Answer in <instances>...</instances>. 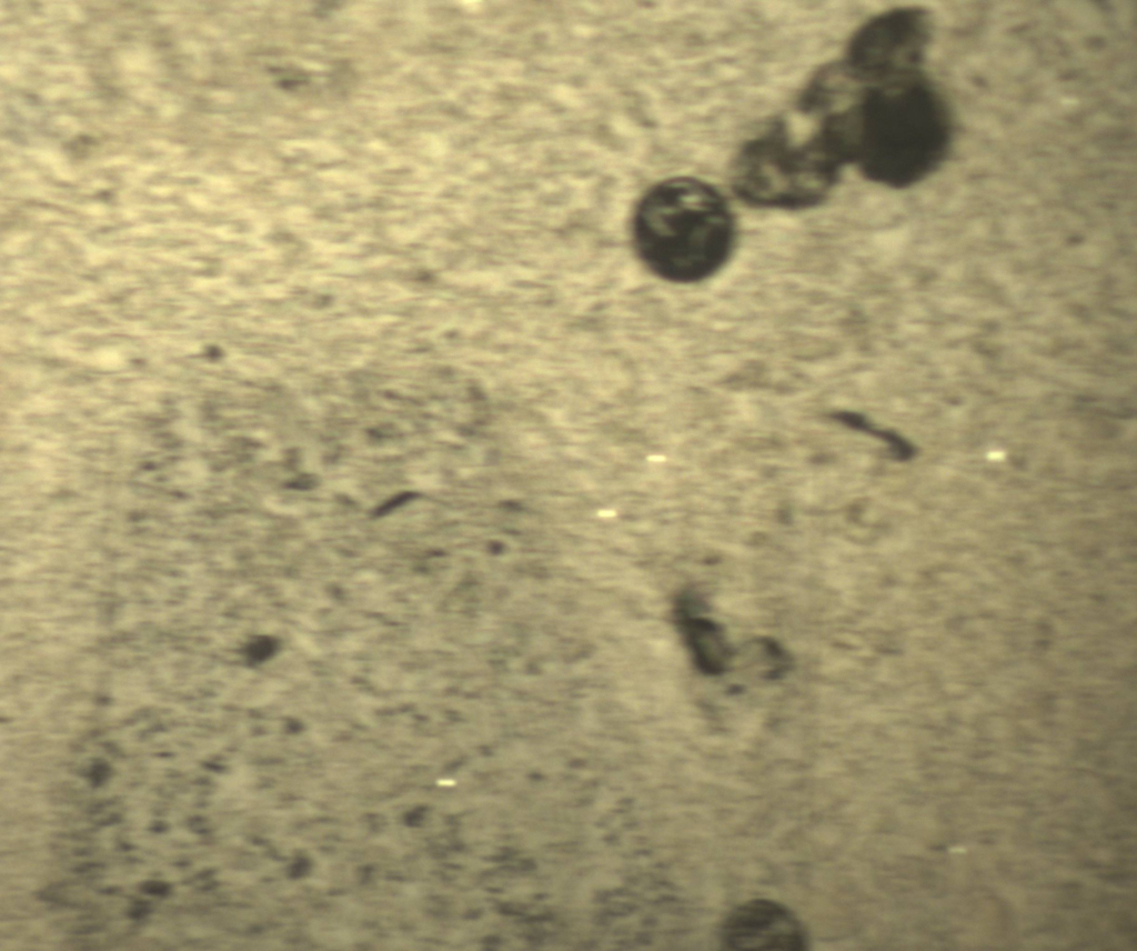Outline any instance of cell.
I'll return each instance as SVG.
<instances>
[{
	"mask_svg": "<svg viewBox=\"0 0 1137 951\" xmlns=\"http://www.w3.org/2000/svg\"><path fill=\"white\" fill-rule=\"evenodd\" d=\"M855 94L819 127L844 163H855L873 181L903 186L944 160L950 116L919 72L862 86Z\"/></svg>",
	"mask_w": 1137,
	"mask_h": 951,
	"instance_id": "6da1fadb",
	"label": "cell"
},
{
	"mask_svg": "<svg viewBox=\"0 0 1137 951\" xmlns=\"http://www.w3.org/2000/svg\"><path fill=\"white\" fill-rule=\"evenodd\" d=\"M736 229L722 194L690 177L667 179L640 201L633 219L636 250L657 276L693 283L718 271L730 258Z\"/></svg>",
	"mask_w": 1137,
	"mask_h": 951,
	"instance_id": "7a4b0ae2",
	"label": "cell"
},
{
	"mask_svg": "<svg viewBox=\"0 0 1137 951\" xmlns=\"http://www.w3.org/2000/svg\"><path fill=\"white\" fill-rule=\"evenodd\" d=\"M841 168L815 136L796 144L777 124L743 146L733 162L732 184L752 206L805 209L828 196Z\"/></svg>",
	"mask_w": 1137,
	"mask_h": 951,
	"instance_id": "3957f363",
	"label": "cell"
},
{
	"mask_svg": "<svg viewBox=\"0 0 1137 951\" xmlns=\"http://www.w3.org/2000/svg\"><path fill=\"white\" fill-rule=\"evenodd\" d=\"M929 30L928 16L918 8L886 11L858 29L839 66L857 86L918 72Z\"/></svg>",
	"mask_w": 1137,
	"mask_h": 951,
	"instance_id": "277c9868",
	"label": "cell"
},
{
	"mask_svg": "<svg viewBox=\"0 0 1137 951\" xmlns=\"http://www.w3.org/2000/svg\"><path fill=\"white\" fill-rule=\"evenodd\" d=\"M728 950L803 951L805 931L783 904L757 899L737 907L726 918L721 932Z\"/></svg>",
	"mask_w": 1137,
	"mask_h": 951,
	"instance_id": "5b68a950",
	"label": "cell"
},
{
	"mask_svg": "<svg viewBox=\"0 0 1137 951\" xmlns=\"http://www.w3.org/2000/svg\"><path fill=\"white\" fill-rule=\"evenodd\" d=\"M165 890H167V887L164 884H162V883H157V884L151 883L149 885V889H148V891L153 893V894L154 893L164 892Z\"/></svg>",
	"mask_w": 1137,
	"mask_h": 951,
	"instance_id": "8992f818",
	"label": "cell"
}]
</instances>
